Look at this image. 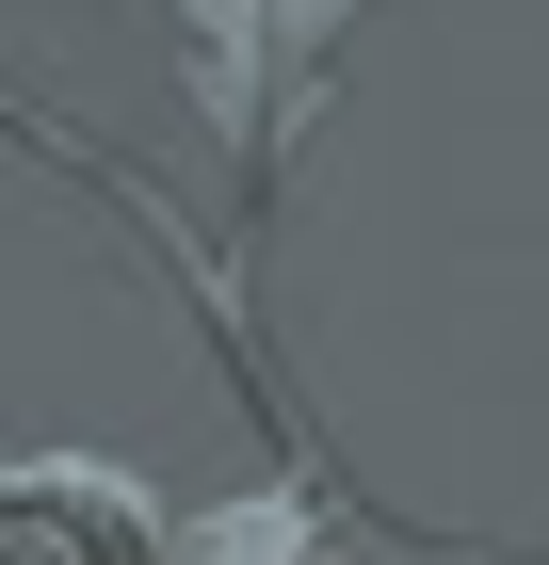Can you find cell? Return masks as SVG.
Returning <instances> with one entry per match:
<instances>
[{
	"label": "cell",
	"mask_w": 549,
	"mask_h": 565,
	"mask_svg": "<svg viewBox=\"0 0 549 565\" xmlns=\"http://www.w3.org/2000/svg\"><path fill=\"white\" fill-rule=\"evenodd\" d=\"M162 33H178L194 114L226 130V162L275 178L292 130L324 114V65H339V33H356V0H162Z\"/></svg>",
	"instance_id": "1"
},
{
	"label": "cell",
	"mask_w": 549,
	"mask_h": 565,
	"mask_svg": "<svg viewBox=\"0 0 549 565\" xmlns=\"http://www.w3.org/2000/svg\"><path fill=\"white\" fill-rule=\"evenodd\" d=\"M162 484L114 452H17L0 469V565H162Z\"/></svg>",
	"instance_id": "2"
},
{
	"label": "cell",
	"mask_w": 549,
	"mask_h": 565,
	"mask_svg": "<svg viewBox=\"0 0 549 565\" xmlns=\"http://www.w3.org/2000/svg\"><path fill=\"white\" fill-rule=\"evenodd\" d=\"M162 565H324V501L307 484H243V501H194L162 533Z\"/></svg>",
	"instance_id": "3"
}]
</instances>
